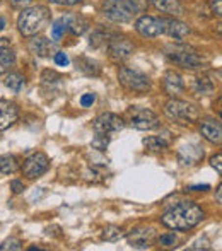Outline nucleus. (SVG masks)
<instances>
[{"mask_svg": "<svg viewBox=\"0 0 222 251\" xmlns=\"http://www.w3.org/2000/svg\"><path fill=\"white\" fill-rule=\"evenodd\" d=\"M221 185L217 186V203H222V192H221Z\"/></svg>", "mask_w": 222, "mask_h": 251, "instance_id": "obj_39", "label": "nucleus"}, {"mask_svg": "<svg viewBox=\"0 0 222 251\" xmlns=\"http://www.w3.org/2000/svg\"><path fill=\"white\" fill-rule=\"evenodd\" d=\"M67 21V31H72L74 34H82L84 31L87 29V21L84 17H77V16H67L65 17Z\"/></svg>", "mask_w": 222, "mask_h": 251, "instance_id": "obj_22", "label": "nucleus"}, {"mask_svg": "<svg viewBox=\"0 0 222 251\" xmlns=\"http://www.w3.org/2000/svg\"><path fill=\"white\" fill-rule=\"evenodd\" d=\"M122 236H123V229L115 227V226H108V227L103 231V236H101V238H103L104 241H118Z\"/></svg>", "mask_w": 222, "mask_h": 251, "instance_id": "obj_27", "label": "nucleus"}, {"mask_svg": "<svg viewBox=\"0 0 222 251\" xmlns=\"http://www.w3.org/2000/svg\"><path fill=\"white\" fill-rule=\"evenodd\" d=\"M200 133L205 140H209L210 144H216L219 146L221 140H222V126H221V122L217 120H203L200 122Z\"/></svg>", "mask_w": 222, "mask_h": 251, "instance_id": "obj_15", "label": "nucleus"}, {"mask_svg": "<svg viewBox=\"0 0 222 251\" xmlns=\"http://www.w3.org/2000/svg\"><path fill=\"white\" fill-rule=\"evenodd\" d=\"M144 144L149 151H164L168 149V142L161 137H147L144 139Z\"/></svg>", "mask_w": 222, "mask_h": 251, "instance_id": "obj_26", "label": "nucleus"}, {"mask_svg": "<svg viewBox=\"0 0 222 251\" xmlns=\"http://www.w3.org/2000/svg\"><path fill=\"white\" fill-rule=\"evenodd\" d=\"M164 113L169 120L178 125H193L195 122H198V108L192 102L176 100V98L164 104Z\"/></svg>", "mask_w": 222, "mask_h": 251, "instance_id": "obj_4", "label": "nucleus"}, {"mask_svg": "<svg viewBox=\"0 0 222 251\" xmlns=\"http://www.w3.org/2000/svg\"><path fill=\"white\" fill-rule=\"evenodd\" d=\"M210 7H212V12L216 14V16H221L222 14V0H212Z\"/></svg>", "mask_w": 222, "mask_h": 251, "instance_id": "obj_36", "label": "nucleus"}, {"mask_svg": "<svg viewBox=\"0 0 222 251\" xmlns=\"http://www.w3.org/2000/svg\"><path fill=\"white\" fill-rule=\"evenodd\" d=\"M163 89H164V93L171 98L181 96V94L185 93V84H183L181 75H179L178 72H174V70L166 72V75H164V79H163Z\"/></svg>", "mask_w": 222, "mask_h": 251, "instance_id": "obj_13", "label": "nucleus"}, {"mask_svg": "<svg viewBox=\"0 0 222 251\" xmlns=\"http://www.w3.org/2000/svg\"><path fill=\"white\" fill-rule=\"evenodd\" d=\"M142 9V0H106L103 3V16L113 23H128Z\"/></svg>", "mask_w": 222, "mask_h": 251, "instance_id": "obj_3", "label": "nucleus"}, {"mask_svg": "<svg viewBox=\"0 0 222 251\" xmlns=\"http://www.w3.org/2000/svg\"><path fill=\"white\" fill-rule=\"evenodd\" d=\"M125 126L123 118H120L118 115H113V113H103L94 120V132L96 135H110V133L120 132V130Z\"/></svg>", "mask_w": 222, "mask_h": 251, "instance_id": "obj_11", "label": "nucleus"}, {"mask_svg": "<svg viewBox=\"0 0 222 251\" xmlns=\"http://www.w3.org/2000/svg\"><path fill=\"white\" fill-rule=\"evenodd\" d=\"M19 118V108L16 102L10 101H0V132L12 126Z\"/></svg>", "mask_w": 222, "mask_h": 251, "instance_id": "obj_14", "label": "nucleus"}, {"mask_svg": "<svg viewBox=\"0 0 222 251\" xmlns=\"http://www.w3.org/2000/svg\"><path fill=\"white\" fill-rule=\"evenodd\" d=\"M154 9L161 10V12H166L169 16H181L183 7L178 0H147Z\"/></svg>", "mask_w": 222, "mask_h": 251, "instance_id": "obj_19", "label": "nucleus"}, {"mask_svg": "<svg viewBox=\"0 0 222 251\" xmlns=\"http://www.w3.org/2000/svg\"><path fill=\"white\" fill-rule=\"evenodd\" d=\"M82 63H86V67L84 65H77V69H80L82 72H86L87 75H99V67L96 65V63L93 62V60L89 58H79Z\"/></svg>", "mask_w": 222, "mask_h": 251, "instance_id": "obj_28", "label": "nucleus"}, {"mask_svg": "<svg viewBox=\"0 0 222 251\" xmlns=\"http://www.w3.org/2000/svg\"><path fill=\"white\" fill-rule=\"evenodd\" d=\"M118 80L125 89L132 93H147L150 89V79L140 70L130 69V67H120Z\"/></svg>", "mask_w": 222, "mask_h": 251, "instance_id": "obj_6", "label": "nucleus"}, {"mask_svg": "<svg viewBox=\"0 0 222 251\" xmlns=\"http://www.w3.org/2000/svg\"><path fill=\"white\" fill-rule=\"evenodd\" d=\"M50 23V9L45 5H34L23 9L17 17V29L24 38H33L45 29Z\"/></svg>", "mask_w": 222, "mask_h": 251, "instance_id": "obj_2", "label": "nucleus"}, {"mask_svg": "<svg viewBox=\"0 0 222 251\" xmlns=\"http://www.w3.org/2000/svg\"><path fill=\"white\" fill-rule=\"evenodd\" d=\"M50 159L45 152H33L23 164V175L29 179H36L48 171Z\"/></svg>", "mask_w": 222, "mask_h": 251, "instance_id": "obj_8", "label": "nucleus"}, {"mask_svg": "<svg viewBox=\"0 0 222 251\" xmlns=\"http://www.w3.org/2000/svg\"><path fill=\"white\" fill-rule=\"evenodd\" d=\"M10 190H12V193H21L24 190V185L19 179H14V181H10Z\"/></svg>", "mask_w": 222, "mask_h": 251, "instance_id": "obj_37", "label": "nucleus"}, {"mask_svg": "<svg viewBox=\"0 0 222 251\" xmlns=\"http://www.w3.org/2000/svg\"><path fill=\"white\" fill-rule=\"evenodd\" d=\"M19 169V159L12 154L0 155V173L2 175H14Z\"/></svg>", "mask_w": 222, "mask_h": 251, "instance_id": "obj_21", "label": "nucleus"}, {"mask_svg": "<svg viewBox=\"0 0 222 251\" xmlns=\"http://www.w3.org/2000/svg\"><path fill=\"white\" fill-rule=\"evenodd\" d=\"M202 207L195 201H181L161 215V224L174 231H190L203 221Z\"/></svg>", "mask_w": 222, "mask_h": 251, "instance_id": "obj_1", "label": "nucleus"}, {"mask_svg": "<svg viewBox=\"0 0 222 251\" xmlns=\"http://www.w3.org/2000/svg\"><path fill=\"white\" fill-rule=\"evenodd\" d=\"M65 33H67V21H65V17H60V19H56L55 23L51 24V40L60 41Z\"/></svg>", "mask_w": 222, "mask_h": 251, "instance_id": "obj_25", "label": "nucleus"}, {"mask_svg": "<svg viewBox=\"0 0 222 251\" xmlns=\"http://www.w3.org/2000/svg\"><path fill=\"white\" fill-rule=\"evenodd\" d=\"M221 161H222V155L221 154H217V155H212L210 157V164H212V168H216L217 169V173H222V168H221Z\"/></svg>", "mask_w": 222, "mask_h": 251, "instance_id": "obj_35", "label": "nucleus"}, {"mask_svg": "<svg viewBox=\"0 0 222 251\" xmlns=\"http://www.w3.org/2000/svg\"><path fill=\"white\" fill-rule=\"evenodd\" d=\"M16 63V53L10 48L7 38H0V75L9 72Z\"/></svg>", "mask_w": 222, "mask_h": 251, "instance_id": "obj_17", "label": "nucleus"}, {"mask_svg": "<svg viewBox=\"0 0 222 251\" xmlns=\"http://www.w3.org/2000/svg\"><path fill=\"white\" fill-rule=\"evenodd\" d=\"M210 186L209 185H203V186H192L190 190H193V192H207Z\"/></svg>", "mask_w": 222, "mask_h": 251, "instance_id": "obj_38", "label": "nucleus"}, {"mask_svg": "<svg viewBox=\"0 0 222 251\" xmlns=\"http://www.w3.org/2000/svg\"><path fill=\"white\" fill-rule=\"evenodd\" d=\"M154 238H156V234H154V229H150V227L133 229V231L126 236L130 246H132V248H140V250L149 248V246L152 245Z\"/></svg>", "mask_w": 222, "mask_h": 251, "instance_id": "obj_12", "label": "nucleus"}, {"mask_svg": "<svg viewBox=\"0 0 222 251\" xmlns=\"http://www.w3.org/2000/svg\"><path fill=\"white\" fill-rule=\"evenodd\" d=\"M135 29L144 38H157L164 34V17L142 16L137 19Z\"/></svg>", "mask_w": 222, "mask_h": 251, "instance_id": "obj_9", "label": "nucleus"}, {"mask_svg": "<svg viewBox=\"0 0 222 251\" xmlns=\"http://www.w3.org/2000/svg\"><path fill=\"white\" fill-rule=\"evenodd\" d=\"M203 157V151L200 149L195 144H190V146L181 147L178 152V159L183 166H193Z\"/></svg>", "mask_w": 222, "mask_h": 251, "instance_id": "obj_18", "label": "nucleus"}, {"mask_svg": "<svg viewBox=\"0 0 222 251\" xmlns=\"http://www.w3.org/2000/svg\"><path fill=\"white\" fill-rule=\"evenodd\" d=\"M164 34L174 38L176 41H183L190 34L188 24L174 19V17H164Z\"/></svg>", "mask_w": 222, "mask_h": 251, "instance_id": "obj_16", "label": "nucleus"}, {"mask_svg": "<svg viewBox=\"0 0 222 251\" xmlns=\"http://www.w3.org/2000/svg\"><path fill=\"white\" fill-rule=\"evenodd\" d=\"M55 63H56V65H60V67H67V65H69V56H67L63 51H58L55 55Z\"/></svg>", "mask_w": 222, "mask_h": 251, "instance_id": "obj_31", "label": "nucleus"}, {"mask_svg": "<svg viewBox=\"0 0 222 251\" xmlns=\"http://www.w3.org/2000/svg\"><path fill=\"white\" fill-rule=\"evenodd\" d=\"M159 245L161 246H164V248H173V246H176V236H174V232H166V234H161L159 236Z\"/></svg>", "mask_w": 222, "mask_h": 251, "instance_id": "obj_29", "label": "nucleus"}, {"mask_svg": "<svg viewBox=\"0 0 222 251\" xmlns=\"http://www.w3.org/2000/svg\"><path fill=\"white\" fill-rule=\"evenodd\" d=\"M133 50H135L133 43L125 36L115 34L108 40V51H110V56L115 62H123V60L130 58Z\"/></svg>", "mask_w": 222, "mask_h": 251, "instance_id": "obj_10", "label": "nucleus"}, {"mask_svg": "<svg viewBox=\"0 0 222 251\" xmlns=\"http://www.w3.org/2000/svg\"><path fill=\"white\" fill-rule=\"evenodd\" d=\"M3 84H5L10 91H14V93H21V91L26 87V77L21 75V74H17V72H12L5 77Z\"/></svg>", "mask_w": 222, "mask_h": 251, "instance_id": "obj_23", "label": "nucleus"}, {"mask_svg": "<svg viewBox=\"0 0 222 251\" xmlns=\"http://www.w3.org/2000/svg\"><path fill=\"white\" fill-rule=\"evenodd\" d=\"M126 122L137 130H154L159 126V118L154 111L140 106H130L126 109Z\"/></svg>", "mask_w": 222, "mask_h": 251, "instance_id": "obj_7", "label": "nucleus"}, {"mask_svg": "<svg viewBox=\"0 0 222 251\" xmlns=\"http://www.w3.org/2000/svg\"><path fill=\"white\" fill-rule=\"evenodd\" d=\"M94 101H96V94H93V93H87V94H84V96L80 98V104H82L84 108L91 106Z\"/></svg>", "mask_w": 222, "mask_h": 251, "instance_id": "obj_32", "label": "nucleus"}, {"mask_svg": "<svg viewBox=\"0 0 222 251\" xmlns=\"http://www.w3.org/2000/svg\"><path fill=\"white\" fill-rule=\"evenodd\" d=\"M193 89H195V93L200 94V96H209V94H212L214 91H216V84H214L209 77L203 75V77H198V79L195 80Z\"/></svg>", "mask_w": 222, "mask_h": 251, "instance_id": "obj_24", "label": "nucleus"}, {"mask_svg": "<svg viewBox=\"0 0 222 251\" xmlns=\"http://www.w3.org/2000/svg\"><path fill=\"white\" fill-rule=\"evenodd\" d=\"M29 50L36 56H48L51 53V43L43 36H34L29 41Z\"/></svg>", "mask_w": 222, "mask_h": 251, "instance_id": "obj_20", "label": "nucleus"}, {"mask_svg": "<svg viewBox=\"0 0 222 251\" xmlns=\"http://www.w3.org/2000/svg\"><path fill=\"white\" fill-rule=\"evenodd\" d=\"M51 3H56V5H67V7H72V5H77L80 3L82 0H48Z\"/></svg>", "mask_w": 222, "mask_h": 251, "instance_id": "obj_34", "label": "nucleus"}, {"mask_svg": "<svg viewBox=\"0 0 222 251\" xmlns=\"http://www.w3.org/2000/svg\"><path fill=\"white\" fill-rule=\"evenodd\" d=\"M21 241L17 238H9L0 245V251H5V250H21Z\"/></svg>", "mask_w": 222, "mask_h": 251, "instance_id": "obj_30", "label": "nucleus"}, {"mask_svg": "<svg viewBox=\"0 0 222 251\" xmlns=\"http://www.w3.org/2000/svg\"><path fill=\"white\" fill-rule=\"evenodd\" d=\"M9 3L16 9H26L27 5L33 3V0H9Z\"/></svg>", "mask_w": 222, "mask_h": 251, "instance_id": "obj_33", "label": "nucleus"}, {"mask_svg": "<svg viewBox=\"0 0 222 251\" xmlns=\"http://www.w3.org/2000/svg\"><path fill=\"white\" fill-rule=\"evenodd\" d=\"M166 55L171 62H174L181 69H190V70L198 69L203 62V58L198 55V51L192 47H186V45H173V47H168Z\"/></svg>", "mask_w": 222, "mask_h": 251, "instance_id": "obj_5", "label": "nucleus"}]
</instances>
